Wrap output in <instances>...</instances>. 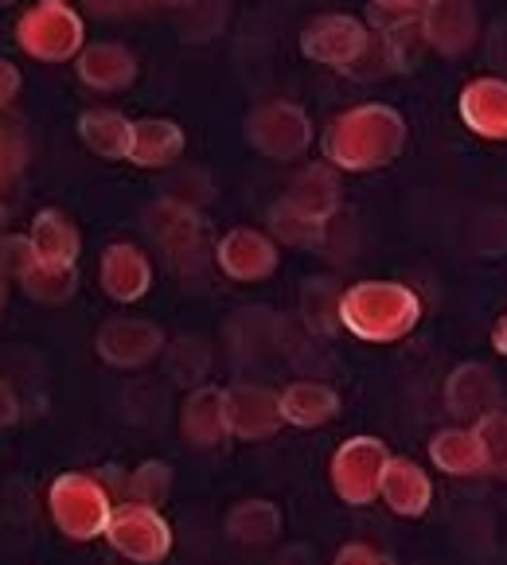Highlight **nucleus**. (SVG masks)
Segmentation results:
<instances>
[{
  "label": "nucleus",
  "mask_w": 507,
  "mask_h": 565,
  "mask_svg": "<svg viewBox=\"0 0 507 565\" xmlns=\"http://www.w3.org/2000/svg\"><path fill=\"white\" fill-rule=\"evenodd\" d=\"M145 4H149V0H145ZM152 4H168V9H188V4H196V0H152Z\"/></svg>",
  "instance_id": "nucleus-45"
},
{
  "label": "nucleus",
  "mask_w": 507,
  "mask_h": 565,
  "mask_svg": "<svg viewBox=\"0 0 507 565\" xmlns=\"http://www.w3.org/2000/svg\"><path fill=\"white\" fill-rule=\"evenodd\" d=\"M226 398V433H234L239 441H262L270 433H277L282 417V394L258 383H239L223 391Z\"/></svg>",
  "instance_id": "nucleus-9"
},
{
  "label": "nucleus",
  "mask_w": 507,
  "mask_h": 565,
  "mask_svg": "<svg viewBox=\"0 0 507 565\" xmlns=\"http://www.w3.org/2000/svg\"><path fill=\"white\" fill-rule=\"evenodd\" d=\"M17 414H20L17 394H12V386L4 383V379H0V429H4V425L17 422Z\"/></svg>",
  "instance_id": "nucleus-42"
},
{
  "label": "nucleus",
  "mask_w": 507,
  "mask_h": 565,
  "mask_svg": "<svg viewBox=\"0 0 507 565\" xmlns=\"http://www.w3.org/2000/svg\"><path fill=\"white\" fill-rule=\"evenodd\" d=\"M211 366V351L203 340H192V335H183L168 348V374H172L180 386H196L208 374Z\"/></svg>",
  "instance_id": "nucleus-30"
},
{
  "label": "nucleus",
  "mask_w": 507,
  "mask_h": 565,
  "mask_svg": "<svg viewBox=\"0 0 507 565\" xmlns=\"http://www.w3.org/2000/svg\"><path fill=\"white\" fill-rule=\"evenodd\" d=\"M219 266L234 281H262L277 269V246L258 231H231L215 249Z\"/></svg>",
  "instance_id": "nucleus-13"
},
{
  "label": "nucleus",
  "mask_w": 507,
  "mask_h": 565,
  "mask_svg": "<svg viewBox=\"0 0 507 565\" xmlns=\"http://www.w3.org/2000/svg\"><path fill=\"white\" fill-rule=\"evenodd\" d=\"M35 246H32V238H24V234H4L0 238V277L4 281H24L28 274L35 269Z\"/></svg>",
  "instance_id": "nucleus-36"
},
{
  "label": "nucleus",
  "mask_w": 507,
  "mask_h": 565,
  "mask_svg": "<svg viewBox=\"0 0 507 565\" xmlns=\"http://www.w3.org/2000/svg\"><path fill=\"white\" fill-rule=\"evenodd\" d=\"M476 437H480V449H484V472L507 480V414L504 409L480 417V422H476Z\"/></svg>",
  "instance_id": "nucleus-32"
},
{
  "label": "nucleus",
  "mask_w": 507,
  "mask_h": 565,
  "mask_svg": "<svg viewBox=\"0 0 507 565\" xmlns=\"http://www.w3.org/2000/svg\"><path fill=\"white\" fill-rule=\"evenodd\" d=\"M383 9H394V12H425L433 0H379Z\"/></svg>",
  "instance_id": "nucleus-43"
},
{
  "label": "nucleus",
  "mask_w": 507,
  "mask_h": 565,
  "mask_svg": "<svg viewBox=\"0 0 507 565\" xmlns=\"http://www.w3.org/2000/svg\"><path fill=\"white\" fill-rule=\"evenodd\" d=\"M40 4H67V0H40Z\"/></svg>",
  "instance_id": "nucleus-48"
},
{
  "label": "nucleus",
  "mask_w": 507,
  "mask_h": 565,
  "mask_svg": "<svg viewBox=\"0 0 507 565\" xmlns=\"http://www.w3.org/2000/svg\"><path fill=\"white\" fill-rule=\"evenodd\" d=\"M180 152H183V129L176 121H165V117L134 121V152H129L134 164L168 168L180 160Z\"/></svg>",
  "instance_id": "nucleus-23"
},
{
  "label": "nucleus",
  "mask_w": 507,
  "mask_h": 565,
  "mask_svg": "<svg viewBox=\"0 0 507 565\" xmlns=\"http://www.w3.org/2000/svg\"><path fill=\"white\" fill-rule=\"evenodd\" d=\"M165 348V332L152 320H109L98 332V355L109 366H145Z\"/></svg>",
  "instance_id": "nucleus-11"
},
{
  "label": "nucleus",
  "mask_w": 507,
  "mask_h": 565,
  "mask_svg": "<svg viewBox=\"0 0 507 565\" xmlns=\"http://www.w3.org/2000/svg\"><path fill=\"white\" fill-rule=\"evenodd\" d=\"M4 305H9V285H4V277H0V317H4Z\"/></svg>",
  "instance_id": "nucleus-46"
},
{
  "label": "nucleus",
  "mask_w": 507,
  "mask_h": 565,
  "mask_svg": "<svg viewBox=\"0 0 507 565\" xmlns=\"http://www.w3.org/2000/svg\"><path fill=\"white\" fill-rule=\"evenodd\" d=\"M285 203L293 211H300L305 218L313 223H328L340 207V183H336L332 168L328 164H308L297 180L289 183V192H285Z\"/></svg>",
  "instance_id": "nucleus-18"
},
{
  "label": "nucleus",
  "mask_w": 507,
  "mask_h": 565,
  "mask_svg": "<svg viewBox=\"0 0 507 565\" xmlns=\"http://www.w3.org/2000/svg\"><path fill=\"white\" fill-rule=\"evenodd\" d=\"M83 20L71 4H35L20 17L17 40L32 58L67 63L83 51Z\"/></svg>",
  "instance_id": "nucleus-4"
},
{
  "label": "nucleus",
  "mask_w": 507,
  "mask_h": 565,
  "mask_svg": "<svg viewBox=\"0 0 507 565\" xmlns=\"http://www.w3.org/2000/svg\"><path fill=\"white\" fill-rule=\"evenodd\" d=\"M332 565H394V562L379 554V550L363 546V542H351V546H344L340 554H336Z\"/></svg>",
  "instance_id": "nucleus-38"
},
{
  "label": "nucleus",
  "mask_w": 507,
  "mask_h": 565,
  "mask_svg": "<svg viewBox=\"0 0 507 565\" xmlns=\"http://www.w3.org/2000/svg\"><path fill=\"white\" fill-rule=\"evenodd\" d=\"M152 285V266L141 249L129 242H117L102 254V289L122 305H134L149 292Z\"/></svg>",
  "instance_id": "nucleus-16"
},
{
  "label": "nucleus",
  "mask_w": 507,
  "mask_h": 565,
  "mask_svg": "<svg viewBox=\"0 0 507 565\" xmlns=\"http://www.w3.org/2000/svg\"><path fill=\"white\" fill-rule=\"evenodd\" d=\"M422 317V305L406 285L394 281H363L351 285L340 300V320L348 332H356L367 343L402 340Z\"/></svg>",
  "instance_id": "nucleus-2"
},
{
  "label": "nucleus",
  "mask_w": 507,
  "mask_h": 565,
  "mask_svg": "<svg viewBox=\"0 0 507 565\" xmlns=\"http://www.w3.org/2000/svg\"><path fill=\"white\" fill-rule=\"evenodd\" d=\"M340 414V398L332 386L325 383H293L289 391H282V417L300 429H316V425L332 422Z\"/></svg>",
  "instance_id": "nucleus-24"
},
{
  "label": "nucleus",
  "mask_w": 507,
  "mask_h": 565,
  "mask_svg": "<svg viewBox=\"0 0 507 565\" xmlns=\"http://www.w3.org/2000/svg\"><path fill=\"white\" fill-rule=\"evenodd\" d=\"M106 539H109V546L122 557H129V562L157 565V562H165L168 550H172V526L165 523V515H160L157 508L122 503V508H114Z\"/></svg>",
  "instance_id": "nucleus-7"
},
{
  "label": "nucleus",
  "mask_w": 507,
  "mask_h": 565,
  "mask_svg": "<svg viewBox=\"0 0 507 565\" xmlns=\"http://www.w3.org/2000/svg\"><path fill=\"white\" fill-rule=\"evenodd\" d=\"M223 0H196V4H188V9L180 12V32L183 40H215L219 28H223Z\"/></svg>",
  "instance_id": "nucleus-35"
},
{
  "label": "nucleus",
  "mask_w": 507,
  "mask_h": 565,
  "mask_svg": "<svg viewBox=\"0 0 507 565\" xmlns=\"http://www.w3.org/2000/svg\"><path fill=\"white\" fill-rule=\"evenodd\" d=\"M406 145V121L391 106H356L340 114L325 134V157L344 172H374L391 164Z\"/></svg>",
  "instance_id": "nucleus-1"
},
{
  "label": "nucleus",
  "mask_w": 507,
  "mask_h": 565,
  "mask_svg": "<svg viewBox=\"0 0 507 565\" xmlns=\"http://www.w3.org/2000/svg\"><path fill=\"white\" fill-rule=\"evenodd\" d=\"M0 238H4V207H0Z\"/></svg>",
  "instance_id": "nucleus-47"
},
{
  "label": "nucleus",
  "mask_w": 507,
  "mask_h": 565,
  "mask_svg": "<svg viewBox=\"0 0 507 565\" xmlns=\"http://www.w3.org/2000/svg\"><path fill=\"white\" fill-rule=\"evenodd\" d=\"M20 94V71L12 67L9 58H0V106H9Z\"/></svg>",
  "instance_id": "nucleus-41"
},
{
  "label": "nucleus",
  "mask_w": 507,
  "mask_h": 565,
  "mask_svg": "<svg viewBox=\"0 0 507 565\" xmlns=\"http://www.w3.org/2000/svg\"><path fill=\"white\" fill-rule=\"evenodd\" d=\"M430 457L437 468H445L450 476H476L484 472V449L476 429H445L433 437Z\"/></svg>",
  "instance_id": "nucleus-25"
},
{
  "label": "nucleus",
  "mask_w": 507,
  "mask_h": 565,
  "mask_svg": "<svg viewBox=\"0 0 507 565\" xmlns=\"http://www.w3.org/2000/svg\"><path fill=\"white\" fill-rule=\"evenodd\" d=\"M461 117L473 134L507 141V78H476L461 90Z\"/></svg>",
  "instance_id": "nucleus-14"
},
{
  "label": "nucleus",
  "mask_w": 507,
  "mask_h": 565,
  "mask_svg": "<svg viewBox=\"0 0 507 565\" xmlns=\"http://www.w3.org/2000/svg\"><path fill=\"white\" fill-rule=\"evenodd\" d=\"M32 246H35V258L43 266H75L78 262V249H83V238H78V226L71 223L63 211H40L32 223Z\"/></svg>",
  "instance_id": "nucleus-22"
},
{
  "label": "nucleus",
  "mask_w": 507,
  "mask_h": 565,
  "mask_svg": "<svg viewBox=\"0 0 507 565\" xmlns=\"http://www.w3.org/2000/svg\"><path fill=\"white\" fill-rule=\"evenodd\" d=\"M51 519L67 539L91 542L98 534L109 531V519H114V503H109V491L102 488L94 476L67 472L51 483Z\"/></svg>",
  "instance_id": "nucleus-3"
},
{
  "label": "nucleus",
  "mask_w": 507,
  "mask_h": 565,
  "mask_svg": "<svg viewBox=\"0 0 507 565\" xmlns=\"http://www.w3.org/2000/svg\"><path fill=\"white\" fill-rule=\"evenodd\" d=\"M270 226H274L277 238L293 242V246H316V242L325 238V226L328 223H313V218H305L300 211H293L289 203H274V211H270Z\"/></svg>",
  "instance_id": "nucleus-33"
},
{
  "label": "nucleus",
  "mask_w": 507,
  "mask_h": 565,
  "mask_svg": "<svg viewBox=\"0 0 507 565\" xmlns=\"http://www.w3.org/2000/svg\"><path fill=\"white\" fill-rule=\"evenodd\" d=\"M4 4H12V0H0V9H4Z\"/></svg>",
  "instance_id": "nucleus-49"
},
{
  "label": "nucleus",
  "mask_w": 507,
  "mask_h": 565,
  "mask_svg": "<svg viewBox=\"0 0 507 565\" xmlns=\"http://www.w3.org/2000/svg\"><path fill=\"white\" fill-rule=\"evenodd\" d=\"M125 491H129V503L160 508V503L168 499V491H172V468L160 465V460H145V465L137 468L134 476H129Z\"/></svg>",
  "instance_id": "nucleus-31"
},
{
  "label": "nucleus",
  "mask_w": 507,
  "mask_h": 565,
  "mask_svg": "<svg viewBox=\"0 0 507 565\" xmlns=\"http://www.w3.org/2000/svg\"><path fill=\"white\" fill-rule=\"evenodd\" d=\"M300 51L313 63H325V67L356 71L367 51H371V32L363 28V20L344 17V12H328V17H316L300 32Z\"/></svg>",
  "instance_id": "nucleus-8"
},
{
  "label": "nucleus",
  "mask_w": 507,
  "mask_h": 565,
  "mask_svg": "<svg viewBox=\"0 0 507 565\" xmlns=\"http://www.w3.org/2000/svg\"><path fill=\"white\" fill-rule=\"evenodd\" d=\"M180 429L183 437L200 449H211L226 437V398L219 386H200L192 391V398L183 402V414H180Z\"/></svg>",
  "instance_id": "nucleus-19"
},
{
  "label": "nucleus",
  "mask_w": 507,
  "mask_h": 565,
  "mask_svg": "<svg viewBox=\"0 0 507 565\" xmlns=\"http://www.w3.org/2000/svg\"><path fill=\"white\" fill-rule=\"evenodd\" d=\"M24 292L32 300H43V305H63V300L75 297L78 289V274L75 266H43V262H35V269L24 277Z\"/></svg>",
  "instance_id": "nucleus-29"
},
{
  "label": "nucleus",
  "mask_w": 507,
  "mask_h": 565,
  "mask_svg": "<svg viewBox=\"0 0 507 565\" xmlns=\"http://www.w3.org/2000/svg\"><path fill=\"white\" fill-rule=\"evenodd\" d=\"M28 164V145L20 134H12V129H4L0 125V183H9L12 175H20Z\"/></svg>",
  "instance_id": "nucleus-37"
},
{
  "label": "nucleus",
  "mask_w": 507,
  "mask_h": 565,
  "mask_svg": "<svg viewBox=\"0 0 507 565\" xmlns=\"http://www.w3.org/2000/svg\"><path fill=\"white\" fill-rule=\"evenodd\" d=\"M340 300L344 292H336L332 281H308L305 292H300V317H305V324L313 328V332H332L336 324H344L340 320Z\"/></svg>",
  "instance_id": "nucleus-27"
},
{
  "label": "nucleus",
  "mask_w": 507,
  "mask_h": 565,
  "mask_svg": "<svg viewBox=\"0 0 507 565\" xmlns=\"http://www.w3.org/2000/svg\"><path fill=\"white\" fill-rule=\"evenodd\" d=\"M226 531H231V539L246 542V546H266V542H274L282 534V515L266 499H246L226 515Z\"/></svg>",
  "instance_id": "nucleus-26"
},
{
  "label": "nucleus",
  "mask_w": 507,
  "mask_h": 565,
  "mask_svg": "<svg viewBox=\"0 0 507 565\" xmlns=\"http://www.w3.org/2000/svg\"><path fill=\"white\" fill-rule=\"evenodd\" d=\"M145 231L152 234L157 246H165L176 262H188L200 249V215L183 200H157L145 211Z\"/></svg>",
  "instance_id": "nucleus-12"
},
{
  "label": "nucleus",
  "mask_w": 507,
  "mask_h": 565,
  "mask_svg": "<svg viewBox=\"0 0 507 565\" xmlns=\"http://www.w3.org/2000/svg\"><path fill=\"white\" fill-rule=\"evenodd\" d=\"M86 9L98 12V17H125V12L141 9L145 0H83Z\"/></svg>",
  "instance_id": "nucleus-40"
},
{
  "label": "nucleus",
  "mask_w": 507,
  "mask_h": 565,
  "mask_svg": "<svg viewBox=\"0 0 507 565\" xmlns=\"http://www.w3.org/2000/svg\"><path fill=\"white\" fill-rule=\"evenodd\" d=\"M379 495L387 499V508H391L394 515L418 519V515H425V508H430L433 488H430V476H425L414 460H394L391 457Z\"/></svg>",
  "instance_id": "nucleus-20"
},
{
  "label": "nucleus",
  "mask_w": 507,
  "mask_h": 565,
  "mask_svg": "<svg viewBox=\"0 0 507 565\" xmlns=\"http://www.w3.org/2000/svg\"><path fill=\"white\" fill-rule=\"evenodd\" d=\"M468 242H473L476 254H484V258H499V254H507V211H480L476 215V223L468 226Z\"/></svg>",
  "instance_id": "nucleus-34"
},
{
  "label": "nucleus",
  "mask_w": 507,
  "mask_h": 565,
  "mask_svg": "<svg viewBox=\"0 0 507 565\" xmlns=\"http://www.w3.org/2000/svg\"><path fill=\"white\" fill-rule=\"evenodd\" d=\"M391 465V452L379 437H351L332 457V488L344 503L363 508L383 488V472Z\"/></svg>",
  "instance_id": "nucleus-5"
},
{
  "label": "nucleus",
  "mask_w": 507,
  "mask_h": 565,
  "mask_svg": "<svg viewBox=\"0 0 507 565\" xmlns=\"http://www.w3.org/2000/svg\"><path fill=\"white\" fill-rule=\"evenodd\" d=\"M246 141L270 160H297L313 145V125L293 102H266L246 117Z\"/></svg>",
  "instance_id": "nucleus-6"
},
{
  "label": "nucleus",
  "mask_w": 507,
  "mask_h": 565,
  "mask_svg": "<svg viewBox=\"0 0 507 565\" xmlns=\"http://www.w3.org/2000/svg\"><path fill=\"white\" fill-rule=\"evenodd\" d=\"M78 78L94 90H125L137 78V58L122 43H91L78 55Z\"/></svg>",
  "instance_id": "nucleus-17"
},
{
  "label": "nucleus",
  "mask_w": 507,
  "mask_h": 565,
  "mask_svg": "<svg viewBox=\"0 0 507 565\" xmlns=\"http://www.w3.org/2000/svg\"><path fill=\"white\" fill-rule=\"evenodd\" d=\"M425 51V32H422V20H399L383 32V58L387 67L394 71H414L418 58Z\"/></svg>",
  "instance_id": "nucleus-28"
},
{
  "label": "nucleus",
  "mask_w": 507,
  "mask_h": 565,
  "mask_svg": "<svg viewBox=\"0 0 507 565\" xmlns=\"http://www.w3.org/2000/svg\"><path fill=\"white\" fill-rule=\"evenodd\" d=\"M488 63L507 78V20L492 24V32H488Z\"/></svg>",
  "instance_id": "nucleus-39"
},
{
  "label": "nucleus",
  "mask_w": 507,
  "mask_h": 565,
  "mask_svg": "<svg viewBox=\"0 0 507 565\" xmlns=\"http://www.w3.org/2000/svg\"><path fill=\"white\" fill-rule=\"evenodd\" d=\"M492 343H496V351H499V355H507V317L499 320L496 328H492Z\"/></svg>",
  "instance_id": "nucleus-44"
},
{
  "label": "nucleus",
  "mask_w": 507,
  "mask_h": 565,
  "mask_svg": "<svg viewBox=\"0 0 507 565\" xmlns=\"http://www.w3.org/2000/svg\"><path fill=\"white\" fill-rule=\"evenodd\" d=\"M445 406L450 414L468 417V422H480V417L496 414L499 406V383L496 374L480 363H465L450 374V386H445Z\"/></svg>",
  "instance_id": "nucleus-15"
},
{
  "label": "nucleus",
  "mask_w": 507,
  "mask_h": 565,
  "mask_svg": "<svg viewBox=\"0 0 507 565\" xmlns=\"http://www.w3.org/2000/svg\"><path fill=\"white\" fill-rule=\"evenodd\" d=\"M422 32L437 55L457 58L465 55L476 43L480 32V17H476L473 0H433L430 9L422 12Z\"/></svg>",
  "instance_id": "nucleus-10"
},
{
  "label": "nucleus",
  "mask_w": 507,
  "mask_h": 565,
  "mask_svg": "<svg viewBox=\"0 0 507 565\" xmlns=\"http://www.w3.org/2000/svg\"><path fill=\"white\" fill-rule=\"evenodd\" d=\"M78 137L86 149L106 160H129V152H134V121L117 109H86L78 117Z\"/></svg>",
  "instance_id": "nucleus-21"
}]
</instances>
